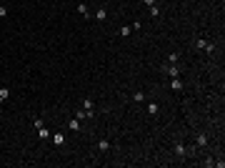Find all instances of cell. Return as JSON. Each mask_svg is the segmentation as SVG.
<instances>
[{"label":"cell","mask_w":225,"mask_h":168,"mask_svg":"<svg viewBox=\"0 0 225 168\" xmlns=\"http://www.w3.org/2000/svg\"><path fill=\"white\" fill-rule=\"evenodd\" d=\"M68 125H70V130H80V123H78V118H75V121H70Z\"/></svg>","instance_id":"obj_8"},{"label":"cell","mask_w":225,"mask_h":168,"mask_svg":"<svg viewBox=\"0 0 225 168\" xmlns=\"http://www.w3.org/2000/svg\"><path fill=\"white\" fill-rule=\"evenodd\" d=\"M130 33H133V28H130V25H123V28H120V35H123V38H128Z\"/></svg>","instance_id":"obj_4"},{"label":"cell","mask_w":225,"mask_h":168,"mask_svg":"<svg viewBox=\"0 0 225 168\" xmlns=\"http://www.w3.org/2000/svg\"><path fill=\"white\" fill-rule=\"evenodd\" d=\"M38 130H40V138H50V130H48V128H43V125H40Z\"/></svg>","instance_id":"obj_9"},{"label":"cell","mask_w":225,"mask_h":168,"mask_svg":"<svg viewBox=\"0 0 225 168\" xmlns=\"http://www.w3.org/2000/svg\"><path fill=\"white\" fill-rule=\"evenodd\" d=\"M175 153H178V156H185V145H183V143L175 145Z\"/></svg>","instance_id":"obj_11"},{"label":"cell","mask_w":225,"mask_h":168,"mask_svg":"<svg viewBox=\"0 0 225 168\" xmlns=\"http://www.w3.org/2000/svg\"><path fill=\"white\" fill-rule=\"evenodd\" d=\"M170 88H173L175 93H178V90H183V80H180V78H175V80L170 83Z\"/></svg>","instance_id":"obj_3"},{"label":"cell","mask_w":225,"mask_h":168,"mask_svg":"<svg viewBox=\"0 0 225 168\" xmlns=\"http://www.w3.org/2000/svg\"><path fill=\"white\" fill-rule=\"evenodd\" d=\"M83 105H85V110H93V100H90V98H85V100H83Z\"/></svg>","instance_id":"obj_15"},{"label":"cell","mask_w":225,"mask_h":168,"mask_svg":"<svg viewBox=\"0 0 225 168\" xmlns=\"http://www.w3.org/2000/svg\"><path fill=\"white\" fill-rule=\"evenodd\" d=\"M53 143H55V145H63V143H65V138L58 133V136H53Z\"/></svg>","instance_id":"obj_6"},{"label":"cell","mask_w":225,"mask_h":168,"mask_svg":"<svg viewBox=\"0 0 225 168\" xmlns=\"http://www.w3.org/2000/svg\"><path fill=\"white\" fill-rule=\"evenodd\" d=\"M8 98H10V88H8V85H3V88H0V103H5Z\"/></svg>","instance_id":"obj_1"},{"label":"cell","mask_w":225,"mask_h":168,"mask_svg":"<svg viewBox=\"0 0 225 168\" xmlns=\"http://www.w3.org/2000/svg\"><path fill=\"white\" fill-rule=\"evenodd\" d=\"M95 18H98V20H105V18H108V10H105V8H100V10L95 13Z\"/></svg>","instance_id":"obj_5"},{"label":"cell","mask_w":225,"mask_h":168,"mask_svg":"<svg viewBox=\"0 0 225 168\" xmlns=\"http://www.w3.org/2000/svg\"><path fill=\"white\" fill-rule=\"evenodd\" d=\"M143 3H145V5H150V8H153V5H155V0H143Z\"/></svg>","instance_id":"obj_17"},{"label":"cell","mask_w":225,"mask_h":168,"mask_svg":"<svg viewBox=\"0 0 225 168\" xmlns=\"http://www.w3.org/2000/svg\"><path fill=\"white\" fill-rule=\"evenodd\" d=\"M195 143H198V145H208V138H205V136H198Z\"/></svg>","instance_id":"obj_12"},{"label":"cell","mask_w":225,"mask_h":168,"mask_svg":"<svg viewBox=\"0 0 225 168\" xmlns=\"http://www.w3.org/2000/svg\"><path fill=\"white\" fill-rule=\"evenodd\" d=\"M5 15H8V8H5V5H0V18H5Z\"/></svg>","instance_id":"obj_16"},{"label":"cell","mask_w":225,"mask_h":168,"mask_svg":"<svg viewBox=\"0 0 225 168\" xmlns=\"http://www.w3.org/2000/svg\"><path fill=\"white\" fill-rule=\"evenodd\" d=\"M98 148H100V151H108L110 143H108V141H100V143H98Z\"/></svg>","instance_id":"obj_13"},{"label":"cell","mask_w":225,"mask_h":168,"mask_svg":"<svg viewBox=\"0 0 225 168\" xmlns=\"http://www.w3.org/2000/svg\"><path fill=\"white\" fill-rule=\"evenodd\" d=\"M168 73H170L173 78H178V76H180V70H178V65H175V63H170V65H168Z\"/></svg>","instance_id":"obj_2"},{"label":"cell","mask_w":225,"mask_h":168,"mask_svg":"<svg viewBox=\"0 0 225 168\" xmlns=\"http://www.w3.org/2000/svg\"><path fill=\"white\" fill-rule=\"evenodd\" d=\"M78 13H80L83 18H88V5H83V3H80V5H78Z\"/></svg>","instance_id":"obj_7"},{"label":"cell","mask_w":225,"mask_h":168,"mask_svg":"<svg viewBox=\"0 0 225 168\" xmlns=\"http://www.w3.org/2000/svg\"><path fill=\"white\" fill-rule=\"evenodd\" d=\"M133 100H138V103H143V100H145V93H140V90H138V93H135V96H133Z\"/></svg>","instance_id":"obj_10"},{"label":"cell","mask_w":225,"mask_h":168,"mask_svg":"<svg viewBox=\"0 0 225 168\" xmlns=\"http://www.w3.org/2000/svg\"><path fill=\"white\" fill-rule=\"evenodd\" d=\"M148 113H153V116H155V113H158V105H155V103H150V105H148Z\"/></svg>","instance_id":"obj_14"}]
</instances>
